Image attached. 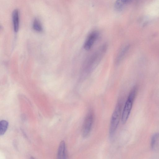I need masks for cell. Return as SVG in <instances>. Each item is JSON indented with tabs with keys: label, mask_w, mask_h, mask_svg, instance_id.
Masks as SVG:
<instances>
[{
	"label": "cell",
	"mask_w": 159,
	"mask_h": 159,
	"mask_svg": "<svg viewBox=\"0 0 159 159\" xmlns=\"http://www.w3.org/2000/svg\"><path fill=\"white\" fill-rule=\"evenodd\" d=\"M66 157L65 143L63 141L60 142L59 145L57 154L58 158L65 159Z\"/></svg>",
	"instance_id": "obj_7"
},
{
	"label": "cell",
	"mask_w": 159,
	"mask_h": 159,
	"mask_svg": "<svg viewBox=\"0 0 159 159\" xmlns=\"http://www.w3.org/2000/svg\"><path fill=\"white\" fill-rule=\"evenodd\" d=\"M151 148L155 151L159 150V133L154 134L151 139Z\"/></svg>",
	"instance_id": "obj_9"
},
{
	"label": "cell",
	"mask_w": 159,
	"mask_h": 159,
	"mask_svg": "<svg viewBox=\"0 0 159 159\" xmlns=\"http://www.w3.org/2000/svg\"><path fill=\"white\" fill-rule=\"evenodd\" d=\"M33 27V29L36 31L40 32L42 31V26L39 21L37 19H36L34 21Z\"/></svg>",
	"instance_id": "obj_12"
},
{
	"label": "cell",
	"mask_w": 159,
	"mask_h": 159,
	"mask_svg": "<svg viewBox=\"0 0 159 159\" xmlns=\"http://www.w3.org/2000/svg\"><path fill=\"white\" fill-rule=\"evenodd\" d=\"M9 123L7 121L2 120L0 122V135H2L5 134L8 128Z\"/></svg>",
	"instance_id": "obj_11"
},
{
	"label": "cell",
	"mask_w": 159,
	"mask_h": 159,
	"mask_svg": "<svg viewBox=\"0 0 159 159\" xmlns=\"http://www.w3.org/2000/svg\"><path fill=\"white\" fill-rule=\"evenodd\" d=\"M133 1L134 0H117L115 3V8L117 11H122Z\"/></svg>",
	"instance_id": "obj_6"
},
{
	"label": "cell",
	"mask_w": 159,
	"mask_h": 159,
	"mask_svg": "<svg viewBox=\"0 0 159 159\" xmlns=\"http://www.w3.org/2000/svg\"><path fill=\"white\" fill-rule=\"evenodd\" d=\"M128 48V46L124 47L119 52L115 60V63L116 64H118L122 60L127 51Z\"/></svg>",
	"instance_id": "obj_10"
},
{
	"label": "cell",
	"mask_w": 159,
	"mask_h": 159,
	"mask_svg": "<svg viewBox=\"0 0 159 159\" xmlns=\"http://www.w3.org/2000/svg\"><path fill=\"white\" fill-rule=\"evenodd\" d=\"M121 111V105L119 102L117 104L112 115L110 125L109 135L112 137L115 135L119 123Z\"/></svg>",
	"instance_id": "obj_2"
},
{
	"label": "cell",
	"mask_w": 159,
	"mask_h": 159,
	"mask_svg": "<svg viewBox=\"0 0 159 159\" xmlns=\"http://www.w3.org/2000/svg\"><path fill=\"white\" fill-rule=\"evenodd\" d=\"M94 121L93 113L90 111L87 115L83 123L82 129L83 137L86 138L88 137L91 131Z\"/></svg>",
	"instance_id": "obj_4"
},
{
	"label": "cell",
	"mask_w": 159,
	"mask_h": 159,
	"mask_svg": "<svg viewBox=\"0 0 159 159\" xmlns=\"http://www.w3.org/2000/svg\"><path fill=\"white\" fill-rule=\"evenodd\" d=\"M12 17L14 31L17 32L19 28V16L18 11L17 9L13 11Z\"/></svg>",
	"instance_id": "obj_8"
},
{
	"label": "cell",
	"mask_w": 159,
	"mask_h": 159,
	"mask_svg": "<svg viewBox=\"0 0 159 159\" xmlns=\"http://www.w3.org/2000/svg\"><path fill=\"white\" fill-rule=\"evenodd\" d=\"M99 36V33L97 31H94L90 33L84 44V48L86 50H89L92 48Z\"/></svg>",
	"instance_id": "obj_5"
},
{
	"label": "cell",
	"mask_w": 159,
	"mask_h": 159,
	"mask_svg": "<svg viewBox=\"0 0 159 159\" xmlns=\"http://www.w3.org/2000/svg\"><path fill=\"white\" fill-rule=\"evenodd\" d=\"M136 93V89L134 88L131 91L125 104L122 116V122L123 124L126 123L130 115Z\"/></svg>",
	"instance_id": "obj_3"
},
{
	"label": "cell",
	"mask_w": 159,
	"mask_h": 159,
	"mask_svg": "<svg viewBox=\"0 0 159 159\" xmlns=\"http://www.w3.org/2000/svg\"><path fill=\"white\" fill-rule=\"evenodd\" d=\"M107 47L108 45L106 44L102 45L90 57L85 64L83 70V74L88 75L95 69L105 54Z\"/></svg>",
	"instance_id": "obj_1"
}]
</instances>
